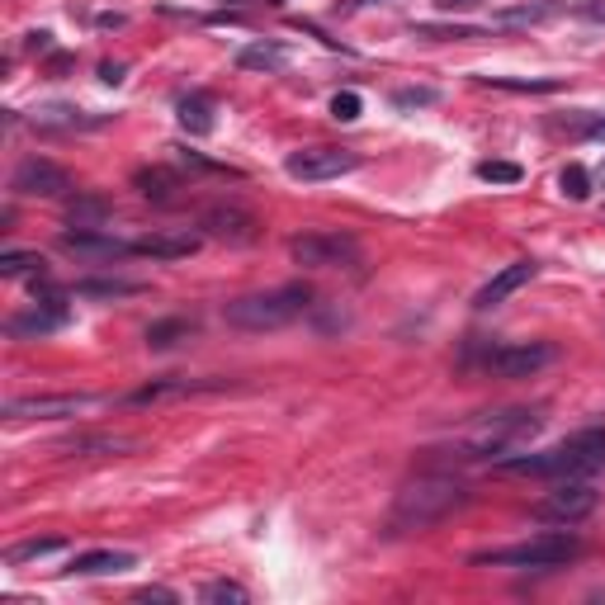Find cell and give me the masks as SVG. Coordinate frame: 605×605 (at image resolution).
<instances>
[{"instance_id": "6da1fadb", "label": "cell", "mask_w": 605, "mask_h": 605, "mask_svg": "<svg viewBox=\"0 0 605 605\" xmlns=\"http://www.w3.org/2000/svg\"><path fill=\"white\" fill-rule=\"evenodd\" d=\"M469 506V487L454 473H417L411 483L397 487L393 511H388V534H421L435 530L440 520Z\"/></svg>"}, {"instance_id": "7a4b0ae2", "label": "cell", "mask_w": 605, "mask_h": 605, "mask_svg": "<svg viewBox=\"0 0 605 605\" xmlns=\"http://www.w3.org/2000/svg\"><path fill=\"white\" fill-rule=\"evenodd\" d=\"M605 469V431L601 425H586L568 440H558L554 449L540 454H506L497 459V473L511 478H554V483H572V478H591Z\"/></svg>"}, {"instance_id": "3957f363", "label": "cell", "mask_w": 605, "mask_h": 605, "mask_svg": "<svg viewBox=\"0 0 605 605\" xmlns=\"http://www.w3.org/2000/svg\"><path fill=\"white\" fill-rule=\"evenodd\" d=\"M544 417L530 407H502V411H478L469 425L449 435V459L473 463V459H506L516 445L540 435Z\"/></svg>"}, {"instance_id": "277c9868", "label": "cell", "mask_w": 605, "mask_h": 605, "mask_svg": "<svg viewBox=\"0 0 605 605\" xmlns=\"http://www.w3.org/2000/svg\"><path fill=\"white\" fill-rule=\"evenodd\" d=\"M312 308V288L308 284H284V288H265V294H241L223 302V322L237 332H280V326L298 322Z\"/></svg>"}, {"instance_id": "5b68a950", "label": "cell", "mask_w": 605, "mask_h": 605, "mask_svg": "<svg viewBox=\"0 0 605 605\" xmlns=\"http://www.w3.org/2000/svg\"><path fill=\"white\" fill-rule=\"evenodd\" d=\"M582 554V540L577 534H534V540H520V544H506V548H483V554H473L469 563L473 568H534V572H548V568H563V563H572Z\"/></svg>"}, {"instance_id": "8992f818", "label": "cell", "mask_w": 605, "mask_h": 605, "mask_svg": "<svg viewBox=\"0 0 605 605\" xmlns=\"http://www.w3.org/2000/svg\"><path fill=\"white\" fill-rule=\"evenodd\" d=\"M288 256L302 270H355L360 265V241L346 232H302L288 241Z\"/></svg>"}, {"instance_id": "52a82bcc", "label": "cell", "mask_w": 605, "mask_h": 605, "mask_svg": "<svg viewBox=\"0 0 605 605\" xmlns=\"http://www.w3.org/2000/svg\"><path fill=\"white\" fill-rule=\"evenodd\" d=\"M360 161L364 157L350 147H302L284 161V171L302 185H322V180H341V175L360 171Z\"/></svg>"}, {"instance_id": "ba28073f", "label": "cell", "mask_w": 605, "mask_h": 605, "mask_svg": "<svg viewBox=\"0 0 605 605\" xmlns=\"http://www.w3.org/2000/svg\"><path fill=\"white\" fill-rule=\"evenodd\" d=\"M558 360V350L548 341H520V346H497L483 355V374L492 379H534L540 369Z\"/></svg>"}, {"instance_id": "9c48e42d", "label": "cell", "mask_w": 605, "mask_h": 605, "mask_svg": "<svg viewBox=\"0 0 605 605\" xmlns=\"http://www.w3.org/2000/svg\"><path fill=\"white\" fill-rule=\"evenodd\" d=\"M596 487L586 483V478H572V483H558L548 497L534 502V516L544 520V525H577V520H586L596 511Z\"/></svg>"}, {"instance_id": "30bf717a", "label": "cell", "mask_w": 605, "mask_h": 605, "mask_svg": "<svg viewBox=\"0 0 605 605\" xmlns=\"http://www.w3.org/2000/svg\"><path fill=\"white\" fill-rule=\"evenodd\" d=\"M10 189L24 195V199H62V195H72V175L48 157H29V161L15 166V175H10Z\"/></svg>"}, {"instance_id": "8fae6325", "label": "cell", "mask_w": 605, "mask_h": 605, "mask_svg": "<svg viewBox=\"0 0 605 605\" xmlns=\"http://www.w3.org/2000/svg\"><path fill=\"white\" fill-rule=\"evenodd\" d=\"M57 251L76 256V260H90V265H104V260L137 256V246L114 237V232H104V227H76V232H62V237H57Z\"/></svg>"}, {"instance_id": "7c38bea8", "label": "cell", "mask_w": 605, "mask_h": 605, "mask_svg": "<svg viewBox=\"0 0 605 605\" xmlns=\"http://www.w3.org/2000/svg\"><path fill=\"white\" fill-rule=\"evenodd\" d=\"M199 232L209 241H223V246H256L260 241V223L237 203H213V209L199 213Z\"/></svg>"}, {"instance_id": "4fadbf2b", "label": "cell", "mask_w": 605, "mask_h": 605, "mask_svg": "<svg viewBox=\"0 0 605 605\" xmlns=\"http://www.w3.org/2000/svg\"><path fill=\"white\" fill-rule=\"evenodd\" d=\"M95 407V397L86 393H62V397H10L5 402V421H57V417H76V411Z\"/></svg>"}, {"instance_id": "5bb4252c", "label": "cell", "mask_w": 605, "mask_h": 605, "mask_svg": "<svg viewBox=\"0 0 605 605\" xmlns=\"http://www.w3.org/2000/svg\"><path fill=\"white\" fill-rule=\"evenodd\" d=\"M534 274H540V260H516V265H506V270H497L492 280L478 288V298H473V308L478 312H487V308H497V302H506L511 294H520Z\"/></svg>"}, {"instance_id": "9a60e30c", "label": "cell", "mask_w": 605, "mask_h": 605, "mask_svg": "<svg viewBox=\"0 0 605 605\" xmlns=\"http://www.w3.org/2000/svg\"><path fill=\"white\" fill-rule=\"evenodd\" d=\"M66 326V308H52V302H34V308L15 312L5 322V336L10 341H38V336H52Z\"/></svg>"}, {"instance_id": "2e32d148", "label": "cell", "mask_w": 605, "mask_h": 605, "mask_svg": "<svg viewBox=\"0 0 605 605\" xmlns=\"http://www.w3.org/2000/svg\"><path fill=\"white\" fill-rule=\"evenodd\" d=\"M109 119L114 114H80L72 104H43L29 114V123L38 133H90V128H104Z\"/></svg>"}, {"instance_id": "e0dca14e", "label": "cell", "mask_w": 605, "mask_h": 605, "mask_svg": "<svg viewBox=\"0 0 605 605\" xmlns=\"http://www.w3.org/2000/svg\"><path fill=\"white\" fill-rule=\"evenodd\" d=\"M199 241H203V232H157V237H142L133 246H137V256H147V260H185V256L199 251Z\"/></svg>"}, {"instance_id": "ac0fdd59", "label": "cell", "mask_w": 605, "mask_h": 605, "mask_svg": "<svg viewBox=\"0 0 605 605\" xmlns=\"http://www.w3.org/2000/svg\"><path fill=\"white\" fill-rule=\"evenodd\" d=\"M133 189L151 203H175V195L185 189V180L171 166H137L133 171Z\"/></svg>"}, {"instance_id": "d6986e66", "label": "cell", "mask_w": 605, "mask_h": 605, "mask_svg": "<svg viewBox=\"0 0 605 605\" xmlns=\"http://www.w3.org/2000/svg\"><path fill=\"white\" fill-rule=\"evenodd\" d=\"M128 568H137L133 554H123V548H95V554H76L66 572H76V577H109V572H128Z\"/></svg>"}, {"instance_id": "ffe728a7", "label": "cell", "mask_w": 605, "mask_h": 605, "mask_svg": "<svg viewBox=\"0 0 605 605\" xmlns=\"http://www.w3.org/2000/svg\"><path fill=\"white\" fill-rule=\"evenodd\" d=\"M568 10V0H520V5H506L492 15V24H544Z\"/></svg>"}, {"instance_id": "44dd1931", "label": "cell", "mask_w": 605, "mask_h": 605, "mask_svg": "<svg viewBox=\"0 0 605 605\" xmlns=\"http://www.w3.org/2000/svg\"><path fill=\"white\" fill-rule=\"evenodd\" d=\"M109 218H114V203H109L104 195H76L72 203H66V223L72 227H104Z\"/></svg>"}, {"instance_id": "7402d4cb", "label": "cell", "mask_w": 605, "mask_h": 605, "mask_svg": "<svg viewBox=\"0 0 605 605\" xmlns=\"http://www.w3.org/2000/svg\"><path fill=\"white\" fill-rule=\"evenodd\" d=\"M284 62H288L284 43H246V48L237 52V66H241V72H284Z\"/></svg>"}, {"instance_id": "603a6c76", "label": "cell", "mask_w": 605, "mask_h": 605, "mask_svg": "<svg viewBox=\"0 0 605 605\" xmlns=\"http://www.w3.org/2000/svg\"><path fill=\"white\" fill-rule=\"evenodd\" d=\"M213 100L209 95H185L180 100V128L189 133V137H209L213 133Z\"/></svg>"}, {"instance_id": "cb8c5ba5", "label": "cell", "mask_w": 605, "mask_h": 605, "mask_svg": "<svg viewBox=\"0 0 605 605\" xmlns=\"http://www.w3.org/2000/svg\"><path fill=\"white\" fill-rule=\"evenodd\" d=\"M483 86H492V90H511V95H554V90H563V80L558 76H483Z\"/></svg>"}, {"instance_id": "d4e9b609", "label": "cell", "mask_w": 605, "mask_h": 605, "mask_svg": "<svg viewBox=\"0 0 605 605\" xmlns=\"http://www.w3.org/2000/svg\"><path fill=\"white\" fill-rule=\"evenodd\" d=\"M133 449V440L128 435H76V440H66L62 454H128Z\"/></svg>"}, {"instance_id": "484cf974", "label": "cell", "mask_w": 605, "mask_h": 605, "mask_svg": "<svg viewBox=\"0 0 605 605\" xmlns=\"http://www.w3.org/2000/svg\"><path fill=\"white\" fill-rule=\"evenodd\" d=\"M195 336V322H185V318H166V322H151L147 326V346L151 350H171V346H180V341Z\"/></svg>"}, {"instance_id": "4316f807", "label": "cell", "mask_w": 605, "mask_h": 605, "mask_svg": "<svg viewBox=\"0 0 605 605\" xmlns=\"http://www.w3.org/2000/svg\"><path fill=\"white\" fill-rule=\"evenodd\" d=\"M76 294L80 298H137V294H147V284H137V280H80Z\"/></svg>"}, {"instance_id": "83f0119b", "label": "cell", "mask_w": 605, "mask_h": 605, "mask_svg": "<svg viewBox=\"0 0 605 605\" xmlns=\"http://www.w3.org/2000/svg\"><path fill=\"white\" fill-rule=\"evenodd\" d=\"M62 540H24V544H15V548H5V568H24V563H34V558H48V554H62Z\"/></svg>"}, {"instance_id": "f1b7e54d", "label": "cell", "mask_w": 605, "mask_h": 605, "mask_svg": "<svg viewBox=\"0 0 605 605\" xmlns=\"http://www.w3.org/2000/svg\"><path fill=\"white\" fill-rule=\"evenodd\" d=\"M0 274H5V280H19V274H48V260L38 256V251H5L0 256Z\"/></svg>"}, {"instance_id": "f546056e", "label": "cell", "mask_w": 605, "mask_h": 605, "mask_svg": "<svg viewBox=\"0 0 605 605\" xmlns=\"http://www.w3.org/2000/svg\"><path fill=\"white\" fill-rule=\"evenodd\" d=\"M440 104V90L435 86H402L393 90V109H402V114H411V109H431Z\"/></svg>"}, {"instance_id": "4dcf8cb0", "label": "cell", "mask_w": 605, "mask_h": 605, "mask_svg": "<svg viewBox=\"0 0 605 605\" xmlns=\"http://www.w3.org/2000/svg\"><path fill=\"white\" fill-rule=\"evenodd\" d=\"M558 189H563V195H568L572 203L591 199V175H586V166H577V161H568V166H563V175H558Z\"/></svg>"}, {"instance_id": "1f68e13d", "label": "cell", "mask_w": 605, "mask_h": 605, "mask_svg": "<svg viewBox=\"0 0 605 605\" xmlns=\"http://www.w3.org/2000/svg\"><path fill=\"white\" fill-rule=\"evenodd\" d=\"M203 601H218V605H246L251 601V591H246L241 582H227V577H218V582H209L199 591Z\"/></svg>"}, {"instance_id": "d6a6232c", "label": "cell", "mask_w": 605, "mask_h": 605, "mask_svg": "<svg viewBox=\"0 0 605 605\" xmlns=\"http://www.w3.org/2000/svg\"><path fill=\"white\" fill-rule=\"evenodd\" d=\"M411 34H417V38H454V43H463V38H483L492 29H463V24H411Z\"/></svg>"}, {"instance_id": "836d02e7", "label": "cell", "mask_w": 605, "mask_h": 605, "mask_svg": "<svg viewBox=\"0 0 605 605\" xmlns=\"http://www.w3.org/2000/svg\"><path fill=\"white\" fill-rule=\"evenodd\" d=\"M478 175H483V180H492V185H520V171L516 161H483V166H478Z\"/></svg>"}, {"instance_id": "e575fe53", "label": "cell", "mask_w": 605, "mask_h": 605, "mask_svg": "<svg viewBox=\"0 0 605 605\" xmlns=\"http://www.w3.org/2000/svg\"><path fill=\"white\" fill-rule=\"evenodd\" d=\"M175 151H180V161H185V166L189 171H203V175H232V180H237V166H223V161H209V157H199V151H185V147H175Z\"/></svg>"}, {"instance_id": "d590c367", "label": "cell", "mask_w": 605, "mask_h": 605, "mask_svg": "<svg viewBox=\"0 0 605 605\" xmlns=\"http://www.w3.org/2000/svg\"><path fill=\"white\" fill-rule=\"evenodd\" d=\"M360 114H364V100H360L355 90H341L336 100H332V119H336V123H355Z\"/></svg>"}, {"instance_id": "8d00e7d4", "label": "cell", "mask_w": 605, "mask_h": 605, "mask_svg": "<svg viewBox=\"0 0 605 605\" xmlns=\"http://www.w3.org/2000/svg\"><path fill=\"white\" fill-rule=\"evenodd\" d=\"M572 15L586 19V24H605V0H577Z\"/></svg>"}, {"instance_id": "74e56055", "label": "cell", "mask_w": 605, "mask_h": 605, "mask_svg": "<svg viewBox=\"0 0 605 605\" xmlns=\"http://www.w3.org/2000/svg\"><path fill=\"white\" fill-rule=\"evenodd\" d=\"M24 48H29V52H52V34L48 29H34L29 38H24Z\"/></svg>"}, {"instance_id": "f35d334b", "label": "cell", "mask_w": 605, "mask_h": 605, "mask_svg": "<svg viewBox=\"0 0 605 605\" xmlns=\"http://www.w3.org/2000/svg\"><path fill=\"white\" fill-rule=\"evenodd\" d=\"M123 72H128V66H123V62H100V80H104V86H119V80H123Z\"/></svg>"}, {"instance_id": "ab89813d", "label": "cell", "mask_w": 605, "mask_h": 605, "mask_svg": "<svg viewBox=\"0 0 605 605\" xmlns=\"http://www.w3.org/2000/svg\"><path fill=\"white\" fill-rule=\"evenodd\" d=\"M137 601H166V605H171L175 591H171V586H142V591H137Z\"/></svg>"}, {"instance_id": "60d3db41", "label": "cell", "mask_w": 605, "mask_h": 605, "mask_svg": "<svg viewBox=\"0 0 605 605\" xmlns=\"http://www.w3.org/2000/svg\"><path fill=\"white\" fill-rule=\"evenodd\" d=\"M478 0H435V10H445V15H454V10H473Z\"/></svg>"}, {"instance_id": "b9f144b4", "label": "cell", "mask_w": 605, "mask_h": 605, "mask_svg": "<svg viewBox=\"0 0 605 605\" xmlns=\"http://www.w3.org/2000/svg\"><path fill=\"white\" fill-rule=\"evenodd\" d=\"M48 72H52V76H62V72H72V57H66V52H52V62H48Z\"/></svg>"}, {"instance_id": "7bdbcfd3", "label": "cell", "mask_w": 605, "mask_h": 605, "mask_svg": "<svg viewBox=\"0 0 605 605\" xmlns=\"http://www.w3.org/2000/svg\"><path fill=\"white\" fill-rule=\"evenodd\" d=\"M364 5H388V0H346V10H364Z\"/></svg>"}]
</instances>
